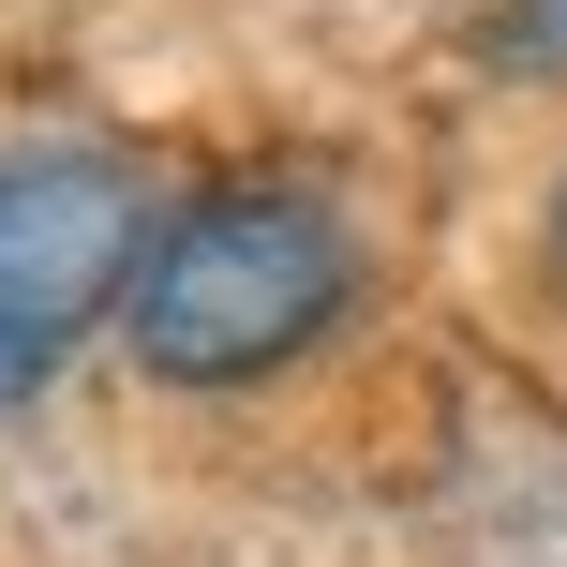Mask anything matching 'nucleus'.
<instances>
[{
    "label": "nucleus",
    "mask_w": 567,
    "mask_h": 567,
    "mask_svg": "<svg viewBox=\"0 0 567 567\" xmlns=\"http://www.w3.org/2000/svg\"><path fill=\"white\" fill-rule=\"evenodd\" d=\"M538 269L567 284V179H553V209H538Z\"/></svg>",
    "instance_id": "obj_4"
},
{
    "label": "nucleus",
    "mask_w": 567,
    "mask_h": 567,
    "mask_svg": "<svg viewBox=\"0 0 567 567\" xmlns=\"http://www.w3.org/2000/svg\"><path fill=\"white\" fill-rule=\"evenodd\" d=\"M478 60H493V75H567V0H493Z\"/></svg>",
    "instance_id": "obj_3"
},
{
    "label": "nucleus",
    "mask_w": 567,
    "mask_h": 567,
    "mask_svg": "<svg viewBox=\"0 0 567 567\" xmlns=\"http://www.w3.org/2000/svg\"><path fill=\"white\" fill-rule=\"evenodd\" d=\"M359 313V239L313 179H225V195L165 209L120 299L150 389H269Z\"/></svg>",
    "instance_id": "obj_1"
},
{
    "label": "nucleus",
    "mask_w": 567,
    "mask_h": 567,
    "mask_svg": "<svg viewBox=\"0 0 567 567\" xmlns=\"http://www.w3.org/2000/svg\"><path fill=\"white\" fill-rule=\"evenodd\" d=\"M150 165L105 135H30L0 150V419L45 403L75 373L90 329H120L135 299V255H150Z\"/></svg>",
    "instance_id": "obj_2"
}]
</instances>
